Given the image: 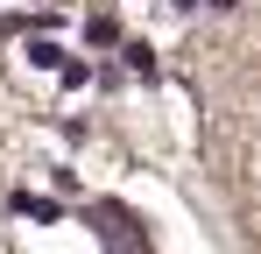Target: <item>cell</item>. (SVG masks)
I'll return each mask as SVG.
<instances>
[{
    "label": "cell",
    "mask_w": 261,
    "mask_h": 254,
    "mask_svg": "<svg viewBox=\"0 0 261 254\" xmlns=\"http://www.w3.org/2000/svg\"><path fill=\"white\" fill-rule=\"evenodd\" d=\"M92 226H99V240H113V233H120V240H141V233H127L134 219H127V212H113V205H99V212H92Z\"/></svg>",
    "instance_id": "6da1fadb"
},
{
    "label": "cell",
    "mask_w": 261,
    "mask_h": 254,
    "mask_svg": "<svg viewBox=\"0 0 261 254\" xmlns=\"http://www.w3.org/2000/svg\"><path fill=\"white\" fill-rule=\"evenodd\" d=\"M14 212H21V219H43V226H57V205H49V198H14Z\"/></svg>",
    "instance_id": "7a4b0ae2"
},
{
    "label": "cell",
    "mask_w": 261,
    "mask_h": 254,
    "mask_svg": "<svg viewBox=\"0 0 261 254\" xmlns=\"http://www.w3.org/2000/svg\"><path fill=\"white\" fill-rule=\"evenodd\" d=\"M29 64H36V71H57L64 49H57V42H29Z\"/></svg>",
    "instance_id": "3957f363"
},
{
    "label": "cell",
    "mask_w": 261,
    "mask_h": 254,
    "mask_svg": "<svg viewBox=\"0 0 261 254\" xmlns=\"http://www.w3.org/2000/svg\"><path fill=\"white\" fill-rule=\"evenodd\" d=\"M127 71H141V78H155V49H148V42H127Z\"/></svg>",
    "instance_id": "277c9868"
}]
</instances>
